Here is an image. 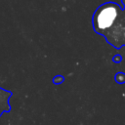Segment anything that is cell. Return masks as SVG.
<instances>
[{
  "label": "cell",
  "mask_w": 125,
  "mask_h": 125,
  "mask_svg": "<svg viewBox=\"0 0 125 125\" xmlns=\"http://www.w3.org/2000/svg\"><path fill=\"white\" fill-rule=\"evenodd\" d=\"M121 2H122V4H123V6H124V8L122 9V12H123V17H124V20H125V0H121Z\"/></svg>",
  "instance_id": "8992f818"
},
{
  "label": "cell",
  "mask_w": 125,
  "mask_h": 125,
  "mask_svg": "<svg viewBox=\"0 0 125 125\" xmlns=\"http://www.w3.org/2000/svg\"><path fill=\"white\" fill-rule=\"evenodd\" d=\"M64 81V77L62 76V75H57L53 78V83L54 84H61Z\"/></svg>",
  "instance_id": "277c9868"
},
{
  "label": "cell",
  "mask_w": 125,
  "mask_h": 125,
  "mask_svg": "<svg viewBox=\"0 0 125 125\" xmlns=\"http://www.w3.org/2000/svg\"><path fill=\"white\" fill-rule=\"evenodd\" d=\"M112 61H113V62H115V63H119V62L122 61V57H121L120 55H115V56L112 58Z\"/></svg>",
  "instance_id": "5b68a950"
},
{
  "label": "cell",
  "mask_w": 125,
  "mask_h": 125,
  "mask_svg": "<svg viewBox=\"0 0 125 125\" xmlns=\"http://www.w3.org/2000/svg\"><path fill=\"white\" fill-rule=\"evenodd\" d=\"M121 7L115 2H105L100 5L93 14L92 25L96 33L105 36L114 25Z\"/></svg>",
  "instance_id": "6da1fadb"
},
{
  "label": "cell",
  "mask_w": 125,
  "mask_h": 125,
  "mask_svg": "<svg viewBox=\"0 0 125 125\" xmlns=\"http://www.w3.org/2000/svg\"><path fill=\"white\" fill-rule=\"evenodd\" d=\"M12 95H13V93L11 91L0 88V117L3 113L9 112L11 110V105H10L9 100L12 97Z\"/></svg>",
  "instance_id": "7a4b0ae2"
},
{
  "label": "cell",
  "mask_w": 125,
  "mask_h": 125,
  "mask_svg": "<svg viewBox=\"0 0 125 125\" xmlns=\"http://www.w3.org/2000/svg\"><path fill=\"white\" fill-rule=\"evenodd\" d=\"M114 79L119 84L125 83V73H123V72H117L115 74V76H114Z\"/></svg>",
  "instance_id": "3957f363"
}]
</instances>
